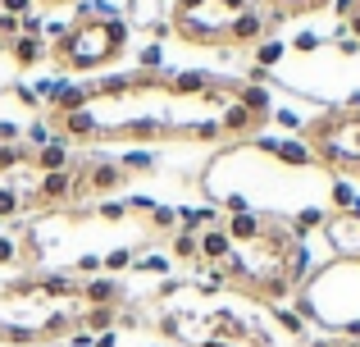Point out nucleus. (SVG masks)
I'll return each instance as SVG.
<instances>
[{
    "mask_svg": "<svg viewBox=\"0 0 360 347\" xmlns=\"http://www.w3.org/2000/svg\"><path fill=\"white\" fill-rule=\"evenodd\" d=\"M46 119V106L37 92L18 82H0V146H27L32 128Z\"/></svg>",
    "mask_w": 360,
    "mask_h": 347,
    "instance_id": "nucleus-7",
    "label": "nucleus"
},
{
    "mask_svg": "<svg viewBox=\"0 0 360 347\" xmlns=\"http://www.w3.org/2000/svg\"><path fill=\"white\" fill-rule=\"evenodd\" d=\"M292 302L301 320L360 343V260H328L324 270H310L306 288Z\"/></svg>",
    "mask_w": 360,
    "mask_h": 347,
    "instance_id": "nucleus-4",
    "label": "nucleus"
},
{
    "mask_svg": "<svg viewBox=\"0 0 360 347\" xmlns=\"http://www.w3.org/2000/svg\"><path fill=\"white\" fill-rule=\"evenodd\" d=\"M338 51H342V55H356V51H360V42H356L352 32H338Z\"/></svg>",
    "mask_w": 360,
    "mask_h": 347,
    "instance_id": "nucleus-16",
    "label": "nucleus"
},
{
    "mask_svg": "<svg viewBox=\"0 0 360 347\" xmlns=\"http://www.w3.org/2000/svg\"><path fill=\"white\" fill-rule=\"evenodd\" d=\"M82 279L37 270L0 284V347H64L82 334Z\"/></svg>",
    "mask_w": 360,
    "mask_h": 347,
    "instance_id": "nucleus-2",
    "label": "nucleus"
},
{
    "mask_svg": "<svg viewBox=\"0 0 360 347\" xmlns=\"http://www.w3.org/2000/svg\"><path fill=\"white\" fill-rule=\"evenodd\" d=\"M283 51H288V46H283V42H274V37H264V42L260 46H255V69H269V64H278L283 60Z\"/></svg>",
    "mask_w": 360,
    "mask_h": 347,
    "instance_id": "nucleus-12",
    "label": "nucleus"
},
{
    "mask_svg": "<svg viewBox=\"0 0 360 347\" xmlns=\"http://www.w3.org/2000/svg\"><path fill=\"white\" fill-rule=\"evenodd\" d=\"M301 347H360L356 339H338V334H324V339H306Z\"/></svg>",
    "mask_w": 360,
    "mask_h": 347,
    "instance_id": "nucleus-14",
    "label": "nucleus"
},
{
    "mask_svg": "<svg viewBox=\"0 0 360 347\" xmlns=\"http://www.w3.org/2000/svg\"><path fill=\"white\" fill-rule=\"evenodd\" d=\"M255 5L269 14V27H274V23H288V18H301V14H319L333 0H255Z\"/></svg>",
    "mask_w": 360,
    "mask_h": 347,
    "instance_id": "nucleus-11",
    "label": "nucleus"
},
{
    "mask_svg": "<svg viewBox=\"0 0 360 347\" xmlns=\"http://www.w3.org/2000/svg\"><path fill=\"white\" fill-rule=\"evenodd\" d=\"M246 9H255V0H174L169 32L183 46H229Z\"/></svg>",
    "mask_w": 360,
    "mask_h": 347,
    "instance_id": "nucleus-6",
    "label": "nucleus"
},
{
    "mask_svg": "<svg viewBox=\"0 0 360 347\" xmlns=\"http://www.w3.org/2000/svg\"><path fill=\"white\" fill-rule=\"evenodd\" d=\"M338 18H342V32L360 42V0H338Z\"/></svg>",
    "mask_w": 360,
    "mask_h": 347,
    "instance_id": "nucleus-13",
    "label": "nucleus"
},
{
    "mask_svg": "<svg viewBox=\"0 0 360 347\" xmlns=\"http://www.w3.org/2000/svg\"><path fill=\"white\" fill-rule=\"evenodd\" d=\"M292 46H297L301 55H310V51H319V37H315V32H301V37H297Z\"/></svg>",
    "mask_w": 360,
    "mask_h": 347,
    "instance_id": "nucleus-15",
    "label": "nucleus"
},
{
    "mask_svg": "<svg viewBox=\"0 0 360 347\" xmlns=\"http://www.w3.org/2000/svg\"><path fill=\"white\" fill-rule=\"evenodd\" d=\"M319 233H324L333 260H360V201L347 210H324Z\"/></svg>",
    "mask_w": 360,
    "mask_h": 347,
    "instance_id": "nucleus-8",
    "label": "nucleus"
},
{
    "mask_svg": "<svg viewBox=\"0 0 360 347\" xmlns=\"http://www.w3.org/2000/svg\"><path fill=\"white\" fill-rule=\"evenodd\" d=\"M41 5H73V0H41Z\"/></svg>",
    "mask_w": 360,
    "mask_h": 347,
    "instance_id": "nucleus-17",
    "label": "nucleus"
},
{
    "mask_svg": "<svg viewBox=\"0 0 360 347\" xmlns=\"http://www.w3.org/2000/svg\"><path fill=\"white\" fill-rule=\"evenodd\" d=\"M123 51H128V23L119 14L87 5V9H78V18L69 27L51 32L46 60L60 73H96V69H110Z\"/></svg>",
    "mask_w": 360,
    "mask_h": 347,
    "instance_id": "nucleus-3",
    "label": "nucleus"
},
{
    "mask_svg": "<svg viewBox=\"0 0 360 347\" xmlns=\"http://www.w3.org/2000/svg\"><path fill=\"white\" fill-rule=\"evenodd\" d=\"M5 51H9V60H14L18 69H32V64L46 60V51H51V37L37 32V27H27L23 37H14V42L5 46Z\"/></svg>",
    "mask_w": 360,
    "mask_h": 347,
    "instance_id": "nucleus-10",
    "label": "nucleus"
},
{
    "mask_svg": "<svg viewBox=\"0 0 360 347\" xmlns=\"http://www.w3.org/2000/svg\"><path fill=\"white\" fill-rule=\"evenodd\" d=\"M301 142L310 146L315 165L333 170L338 178H360V106H338V110H319L306 128Z\"/></svg>",
    "mask_w": 360,
    "mask_h": 347,
    "instance_id": "nucleus-5",
    "label": "nucleus"
},
{
    "mask_svg": "<svg viewBox=\"0 0 360 347\" xmlns=\"http://www.w3.org/2000/svg\"><path fill=\"white\" fill-rule=\"evenodd\" d=\"M251 146L264 156L269 165H283V170H310L315 156L301 137H251Z\"/></svg>",
    "mask_w": 360,
    "mask_h": 347,
    "instance_id": "nucleus-9",
    "label": "nucleus"
},
{
    "mask_svg": "<svg viewBox=\"0 0 360 347\" xmlns=\"http://www.w3.org/2000/svg\"><path fill=\"white\" fill-rule=\"evenodd\" d=\"M233 251L219 265L229 293H242L260 306H288L310 279V247L283 210H238L224 220Z\"/></svg>",
    "mask_w": 360,
    "mask_h": 347,
    "instance_id": "nucleus-1",
    "label": "nucleus"
}]
</instances>
